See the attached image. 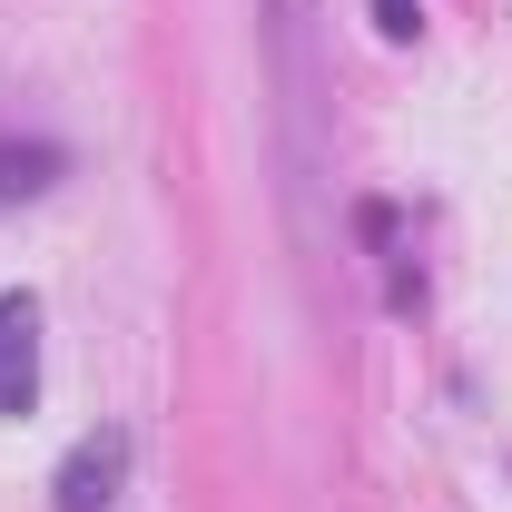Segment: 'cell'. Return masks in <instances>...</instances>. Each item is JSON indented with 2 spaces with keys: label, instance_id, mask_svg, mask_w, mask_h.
<instances>
[{
  "label": "cell",
  "instance_id": "obj_1",
  "mask_svg": "<svg viewBox=\"0 0 512 512\" xmlns=\"http://www.w3.org/2000/svg\"><path fill=\"white\" fill-rule=\"evenodd\" d=\"M128 483V434L119 424H99V434H79L60 463V512H109Z\"/></svg>",
  "mask_w": 512,
  "mask_h": 512
},
{
  "label": "cell",
  "instance_id": "obj_2",
  "mask_svg": "<svg viewBox=\"0 0 512 512\" xmlns=\"http://www.w3.org/2000/svg\"><path fill=\"white\" fill-rule=\"evenodd\" d=\"M40 394V306L0 296V414H30Z\"/></svg>",
  "mask_w": 512,
  "mask_h": 512
},
{
  "label": "cell",
  "instance_id": "obj_3",
  "mask_svg": "<svg viewBox=\"0 0 512 512\" xmlns=\"http://www.w3.org/2000/svg\"><path fill=\"white\" fill-rule=\"evenodd\" d=\"M375 30L384 40H414L424 30V0H375Z\"/></svg>",
  "mask_w": 512,
  "mask_h": 512
}]
</instances>
